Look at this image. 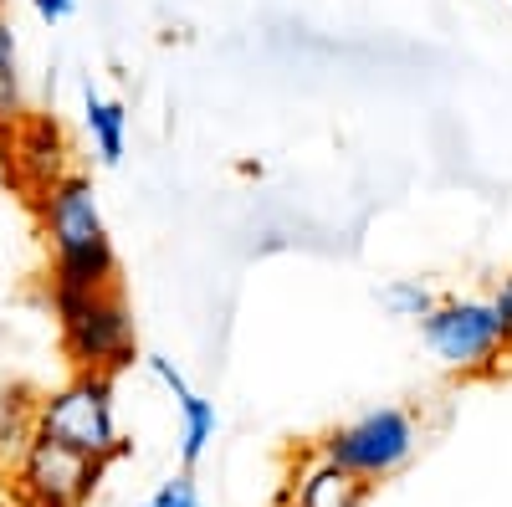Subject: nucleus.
Instances as JSON below:
<instances>
[{"label":"nucleus","mask_w":512,"mask_h":507,"mask_svg":"<svg viewBox=\"0 0 512 507\" xmlns=\"http://www.w3.org/2000/svg\"><path fill=\"white\" fill-rule=\"evenodd\" d=\"M36 221L52 257V292H113L118 251L103 221V205L88 175H62L52 190L36 195Z\"/></svg>","instance_id":"1"},{"label":"nucleus","mask_w":512,"mask_h":507,"mask_svg":"<svg viewBox=\"0 0 512 507\" xmlns=\"http://www.w3.org/2000/svg\"><path fill=\"white\" fill-rule=\"evenodd\" d=\"M62 354L72 374H123L139 359V338H134V308L128 298L113 292H47Z\"/></svg>","instance_id":"2"},{"label":"nucleus","mask_w":512,"mask_h":507,"mask_svg":"<svg viewBox=\"0 0 512 507\" xmlns=\"http://www.w3.org/2000/svg\"><path fill=\"white\" fill-rule=\"evenodd\" d=\"M36 436H47V441H57L77 456H93L103 467H113L118 456L134 451V441L118 431L113 379H103V374H72L57 390H41Z\"/></svg>","instance_id":"3"},{"label":"nucleus","mask_w":512,"mask_h":507,"mask_svg":"<svg viewBox=\"0 0 512 507\" xmlns=\"http://www.w3.org/2000/svg\"><path fill=\"white\" fill-rule=\"evenodd\" d=\"M313 451L328 456L333 467L354 472L359 482L379 487L400 467H410V456L420 451V420L400 405H379V410H364V415L344 420V426H333L328 436H318Z\"/></svg>","instance_id":"4"},{"label":"nucleus","mask_w":512,"mask_h":507,"mask_svg":"<svg viewBox=\"0 0 512 507\" xmlns=\"http://www.w3.org/2000/svg\"><path fill=\"white\" fill-rule=\"evenodd\" d=\"M420 338L456 374H487L512 354V338L487 298H441L420 318Z\"/></svg>","instance_id":"5"},{"label":"nucleus","mask_w":512,"mask_h":507,"mask_svg":"<svg viewBox=\"0 0 512 507\" xmlns=\"http://www.w3.org/2000/svg\"><path fill=\"white\" fill-rule=\"evenodd\" d=\"M103 472V461L36 436L11 461V507H93Z\"/></svg>","instance_id":"6"},{"label":"nucleus","mask_w":512,"mask_h":507,"mask_svg":"<svg viewBox=\"0 0 512 507\" xmlns=\"http://www.w3.org/2000/svg\"><path fill=\"white\" fill-rule=\"evenodd\" d=\"M0 144H6L11 180H16L31 200H36L41 190H52L62 175H72V164H67V134H62V123H57L52 113H26Z\"/></svg>","instance_id":"7"},{"label":"nucleus","mask_w":512,"mask_h":507,"mask_svg":"<svg viewBox=\"0 0 512 507\" xmlns=\"http://www.w3.org/2000/svg\"><path fill=\"white\" fill-rule=\"evenodd\" d=\"M369 492H374L369 482H359V477L344 472V467H333L328 456H318V451L308 446L303 456H292L277 502H287V507H364Z\"/></svg>","instance_id":"8"},{"label":"nucleus","mask_w":512,"mask_h":507,"mask_svg":"<svg viewBox=\"0 0 512 507\" xmlns=\"http://www.w3.org/2000/svg\"><path fill=\"white\" fill-rule=\"evenodd\" d=\"M36 400L41 390L31 385H0V456H6V467L36 441Z\"/></svg>","instance_id":"9"},{"label":"nucleus","mask_w":512,"mask_h":507,"mask_svg":"<svg viewBox=\"0 0 512 507\" xmlns=\"http://www.w3.org/2000/svg\"><path fill=\"white\" fill-rule=\"evenodd\" d=\"M82 123L93 134V149H98V164H118L123 159V139H128V113L123 103L103 98L93 82L82 88Z\"/></svg>","instance_id":"10"},{"label":"nucleus","mask_w":512,"mask_h":507,"mask_svg":"<svg viewBox=\"0 0 512 507\" xmlns=\"http://www.w3.org/2000/svg\"><path fill=\"white\" fill-rule=\"evenodd\" d=\"M26 118V88H21V41L11 16L0 11V139Z\"/></svg>","instance_id":"11"},{"label":"nucleus","mask_w":512,"mask_h":507,"mask_svg":"<svg viewBox=\"0 0 512 507\" xmlns=\"http://www.w3.org/2000/svg\"><path fill=\"white\" fill-rule=\"evenodd\" d=\"M175 410H180V472H190L195 461L210 451V441H216V431H221V415H216V405H210L205 395H185V400H175Z\"/></svg>","instance_id":"12"},{"label":"nucleus","mask_w":512,"mask_h":507,"mask_svg":"<svg viewBox=\"0 0 512 507\" xmlns=\"http://www.w3.org/2000/svg\"><path fill=\"white\" fill-rule=\"evenodd\" d=\"M441 303V292L431 287V282H420V277H395V282H384L379 287V308L390 313V318H425Z\"/></svg>","instance_id":"13"},{"label":"nucleus","mask_w":512,"mask_h":507,"mask_svg":"<svg viewBox=\"0 0 512 507\" xmlns=\"http://www.w3.org/2000/svg\"><path fill=\"white\" fill-rule=\"evenodd\" d=\"M139 507H205V502H200L195 472H175V477H164Z\"/></svg>","instance_id":"14"},{"label":"nucleus","mask_w":512,"mask_h":507,"mask_svg":"<svg viewBox=\"0 0 512 507\" xmlns=\"http://www.w3.org/2000/svg\"><path fill=\"white\" fill-rule=\"evenodd\" d=\"M487 303H492V313L502 318V328H507V338H512V277H502V282H497V292H492Z\"/></svg>","instance_id":"15"},{"label":"nucleus","mask_w":512,"mask_h":507,"mask_svg":"<svg viewBox=\"0 0 512 507\" xmlns=\"http://www.w3.org/2000/svg\"><path fill=\"white\" fill-rule=\"evenodd\" d=\"M31 6H36V16L47 21V26H57V21H67V16H72L77 0H31Z\"/></svg>","instance_id":"16"},{"label":"nucleus","mask_w":512,"mask_h":507,"mask_svg":"<svg viewBox=\"0 0 512 507\" xmlns=\"http://www.w3.org/2000/svg\"><path fill=\"white\" fill-rule=\"evenodd\" d=\"M0 507H11V467H6V456H0Z\"/></svg>","instance_id":"17"},{"label":"nucleus","mask_w":512,"mask_h":507,"mask_svg":"<svg viewBox=\"0 0 512 507\" xmlns=\"http://www.w3.org/2000/svg\"><path fill=\"white\" fill-rule=\"evenodd\" d=\"M277 507H287V502H277Z\"/></svg>","instance_id":"18"}]
</instances>
